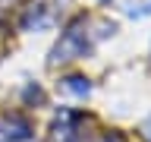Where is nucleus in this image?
Returning <instances> with one entry per match:
<instances>
[{
    "label": "nucleus",
    "instance_id": "obj_1",
    "mask_svg": "<svg viewBox=\"0 0 151 142\" xmlns=\"http://www.w3.org/2000/svg\"><path fill=\"white\" fill-rule=\"evenodd\" d=\"M88 51V38H85V19H76L73 25L63 32L60 38V44L54 47V54H50V63H66V60H76V57H85Z\"/></svg>",
    "mask_w": 151,
    "mask_h": 142
},
{
    "label": "nucleus",
    "instance_id": "obj_2",
    "mask_svg": "<svg viewBox=\"0 0 151 142\" xmlns=\"http://www.w3.org/2000/svg\"><path fill=\"white\" fill-rule=\"evenodd\" d=\"M32 123L19 114H6L0 117V142H32Z\"/></svg>",
    "mask_w": 151,
    "mask_h": 142
},
{
    "label": "nucleus",
    "instance_id": "obj_3",
    "mask_svg": "<svg viewBox=\"0 0 151 142\" xmlns=\"http://www.w3.org/2000/svg\"><path fill=\"white\" fill-rule=\"evenodd\" d=\"M63 92L76 95V98H85V95L91 92V82H88L85 76H66L63 79Z\"/></svg>",
    "mask_w": 151,
    "mask_h": 142
},
{
    "label": "nucleus",
    "instance_id": "obj_4",
    "mask_svg": "<svg viewBox=\"0 0 151 142\" xmlns=\"http://www.w3.org/2000/svg\"><path fill=\"white\" fill-rule=\"evenodd\" d=\"M44 19V7L41 3H32V9L25 13V19H22V28H32V22H41Z\"/></svg>",
    "mask_w": 151,
    "mask_h": 142
},
{
    "label": "nucleus",
    "instance_id": "obj_5",
    "mask_svg": "<svg viewBox=\"0 0 151 142\" xmlns=\"http://www.w3.org/2000/svg\"><path fill=\"white\" fill-rule=\"evenodd\" d=\"M139 133H142V136H145V142H151V117H145V120H142Z\"/></svg>",
    "mask_w": 151,
    "mask_h": 142
},
{
    "label": "nucleus",
    "instance_id": "obj_6",
    "mask_svg": "<svg viewBox=\"0 0 151 142\" xmlns=\"http://www.w3.org/2000/svg\"><path fill=\"white\" fill-rule=\"evenodd\" d=\"M107 142H110V139H107Z\"/></svg>",
    "mask_w": 151,
    "mask_h": 142
}]
</instances>
